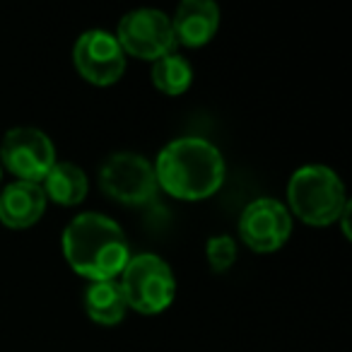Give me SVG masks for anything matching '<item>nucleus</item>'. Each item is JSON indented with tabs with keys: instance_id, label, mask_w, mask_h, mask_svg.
<instances>
[{
	"instance_id": "6e6552de",
	"label": "nucleus",
	"mask_w": 352,
	"mask_h": 352,
	"mask_svg": "<svg viewBox=\"0 0 352 352\" xmlns=\"http://www.w3.org/2000/svg\"><path fill=\"white\" fill-rule=\"evenodd\" d=\"M75 70L82 75V80L109 87L118 82L126 73V54L118 44L116 34L107 30H87L75 39L73 46Z\"/></svg>"
},
{
	"instance_id": "1a4fd4ad",
	"label": "nucleus",
	"mask_w": 352,
	"mask_h": 352,
	"mask_svg": "<svg viewBox=\"0 0 352 352\" xmlns=\"http://www.w3.org/2000/svg\"><path fill=\"white\" fill-rule=\"evenodd\" d=\"M292 234V212L283 201L256 198L239 217V236L256 254H273L283 249Z\"/></svg>"
},
{
	"instance_id": "0eeeda50",
	"label": "nucleus",
	"mask_w": 352,
	"mask_h": 352,
	"mask_svg": "<svg viewBox=\"0 0 352 352\" xmlns=\"http://www.w3.org/2000/svg\"><path fill=\"white\" fill-rule=\"evenodd\" d=\"M116 39L123 54L155 63L176 49V36L166 12L155 8H135L118 22Z\"/></svg>"
},
{
	"instance_id": "ddd939ff",
	"label": "nucleus",
	"mask_w": 352,
	"mask_h": 352,
	"mask_svg": "<svg viewBox=\"0 0 352 352\" xmlns=\"http://www.w3.org/2000/svg\"><path fill=\"white\" fill-rule=\"evenodd\" d=\"M85 311L99 326H116L126 318L128 304L123 297V289L118 280H99V283H89L85 289Z\"/></svg>"
},
{
	"instance_id": "f8f14e48",
	"label": "nucleus",
	"mask_w": 352,
	"mask_h": 352,
	"mask_svg": "<svg viewBox=\"0 0 352 352\" xmlns=\"http://www.w3.org/2000/svg\"><path fill=\"white\" fill-rule=\"evenodd\" d=\"M46 201H54L58 206L73 208L87 198L89 182L82 166H78L75 162H63L56 160V164L49 169V174L41 182Z\"/></svg>"
},
{
	"instance_id": "20e7f679",
	"label": "nucleus",
	"mask_w": 352,
	"mask_h": 352,
	"mask_svg": "<svg viewBox=\"0 0 352 352\" xmlns=\"http://www.w3.org/2000/svg\"><path fill=\"white\" fill-rule=\"evenodd\" d=\"M128 309L145 316L162 314L176 297V278L171 265L157 254H135L118 275Z\"/></svg>"
},
{
	"instance_id": "dca6fc26",
	"label": "nucleus",
	"mask_w": 352,
	"mask_h": 352,
	"mask_svg": "<svg viewBox=\"0 0 352 352\" xmlns=\"http://www.w3.org/2000/svg\"><path fill=\"white\" fill-rule=\"evenodd\" d=\"M0 182H3V164H0Z\"/></svg>"
},
{
	"instance_id": "39448f33",
	"label": "nucleus",
	"mask_w": 352,
	"mask_h": 352,
	"mask_svg": "<svg viewBox=\"0 0 352 352\" xmlns=\"http://www.w3.org/2000/svg\"><path fill=\"white\" fill-rule=\"evenodd\" d=\"M99 186L123 206H147L157 196L155 166L138 152H111L99 166Z\"/></svg>"
},
{
	"instance_id": "f257e3e1",
	"label": "nucleus",
	"mask_w": 352,
	"mask_h": 352,
	"mask_svg": "<svg viewBox=\"0 0 352 352\" xmlns=\"http://www.w3.org/2000/svg\"><path fill=\"white\" fill-rule=\"evenodd\" d=\"M157 186L179 201H206L225 184V157L220 147L201 135L166 142L155 160Z\"/></svg>"
},
{
	"instance_id": "2eb2a0df",
	"label": "nucleus",
	"mask_w": 352,
	"mask_h": 352,
	"mask_svg": "<svg viewBox=\"0 0 352 352\" xmlns=\"http://www.w3.org/2000/svg\"><path fill=\"white\" fill-rule=\"evenodd\" d=\"M208 263L215 273H225L236 261V241L230 234H215L206 244Z\"/></svg>"
},
{
	"instance_id": "f03ea898",
	"label": "nucleus",
	"mask_w": 352,
	"mask_h": 352,
	"mask_svg": "<svg viewBox=\"0 0 352 352\" xmlns=\"http://www.w3.org/2000/svg\"><path fill=\"white\" fill-rule=\"evenodd\" d=\"M63 256L70 268L89 283L118 280L131 258V244L113 217L80 212L63 230Z\"/></svg>"
},
{
	"instance_id": "4468645a",
	"label": "nucleus",
	"mask_w": 352,
	"mask_h": 352,
	"mask_svg": "<svg viewBox=\"0 0 352 352\" xmlns=\"http://www.w3.org/2000/svg\"><path fill=\"white\" fill-rule=\"evenodd\" d=\"M152 85H155L160 92L169 94V97H179L184 94L193 82V65L186 56L171 54L162 56L152 63Z\"/></svg>"
},
{
	"instance_id": "9d476101",
	"label": "nucleus",
	"mask_w": 352,
	"mask_h": 352,
	"mask_svg": "<svg viewBox=\"0 0 352 352\" xmlns=\"http://www.w3.org/2000/svg\"><path fill=\"white\" fill-rule=\"evenodd\" d=\"M220 8L212 0H184L169 17L176 44L188 49L206 46L220 30Z\"/></svg>"
},
{
	"instance_id": "423d86ee",
	"label": "nucleus",
	"mask_w": 352,
	"mask_h": 352,
	"mask_svg": "<svg viewBox=\"0 0 352 352\" xmlns=\"http://www.w3.org/2000/svg\"><path fill=\"white\" fill-rule=\"evenodd\" d=\"M0 164L15 182L41 184L56 164V145L41 128L15 126L0 140Z\"/></svg>"
},
{
	"instance_id": "9b49d317",
	"label": "nucleus",
	"mask_w": 352,
	"mask_h": 352,
	"mask_svg": "<svg viewBox=\"0 0 352 352\" xmlns=\"http://www.w3.org/2000/svg\"><path fill=\"white\" fill-rule=\"evenodd\" d=\"M46 203L41 184L12 182L0 191V222L10 230H27L44 217Z\"/></svg>"
},
{
	"instance_id": "7ed1b4c3",
	"label": "nucleus",
	"mask_w": 352,
	"mask_h": 352,
	"mask_svg": "<svg viewBox=\"0 0 352 352\" xmlns=\"http://www.w3.org/2000/svg\"><path fill=\"white\" fill-rule=\"evenodd\" d=\"M350 206L345 184L336 169L326 164H304L292 171L287 182V210L314 227L336 225Z\"/></svg>"
}]
</instances>
